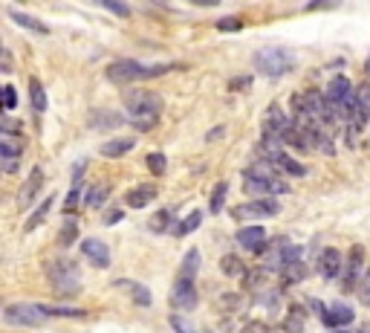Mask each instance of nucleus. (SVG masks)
I'll use <instances>...</instances> for the list:
<instances>
[{"mask_svg": "<svg viewBox=\"0 0 370 333\" xmlns=\"http://www.w3.org/2000/svg\"><path fill=\"white\" fill-rule=\"evenodd\" d=\"M23 154V142H18L12 134H4L0 139V159H4V171L12 174L18 169V157Z\"/></svg>", "mask_w": 370, "mask_h": 333, "instance_id": "nucleus-16", "label": "nucleus"}, {"mask_svg": "<svg viewBox=\"0 0 370 333\" xmlns=\"http://www.w3.org/2000/svg\"><path fill=\"white\" fill-rule=\"evenodd\" d=\"M295 67V56L284 47H263L255 53V70L266 78H284Z\"/></svg>", "mask_w": 370, "mask_h": 333, "instance_id": "nucleus-4", "label": "nucleus"}, {"mask_svg": "<svg viewBox=\"0 0 370 333\" xmlns=\"http://www.w3.org/2000/svg\"><path fill=\"white\" fill-rule=\"evenodd\" d=\"M84 169H87V162H84V159H81V162H75V169H73V186H75V189H78V183H81Z\"/></svg>", "mask_w": 370, "mask_h": 333, "instance_id": "nucleus-43", "label": "nucleus"}, {"mask_svg": "<svg viewBox=\"0 0 370 333\" xmlns=\"http://www.w3.org/2000/svg\"><path fill=\"white\" fill-rule=\"evenodd\" d=\"M29 102H32V110L38 116L46 113V93H43V85L38 78H29Z\"/></svg>", "mask_w": 370, "mask_h": 333, "instance_id": "nucleus-28", "label": "nucleus"}, {"mask_svg": "<svg viewBox=\"0 0 370 333\" xmlns=\"http://www.w3.org/2000/svg\"><path fill=\"white\" fill-rule=\"evenodd\" d=\"M315 307H318V316H321V324H324V327H347V324H353V319H356L353 307L344 305V302H336V305H330V307H321V305H315Z\"/></svg>", "mask_w": 370, "mask_h": 333, "instance_id": "nucleus-10", "label": "nucleus"}, {"mask_svg": "<svg viewBox=\"0 0 370 333\" xmlns=\"http://www.w3.org/2000/svg\"><path fill=\"white\" fill-rule=\"evenodd\" d=\"M125 107L130 113V122L139 131H151L159 122V110H162V99L151 90H133L125 96Z\"/></svg>", "mask_w": 370, "mask_h": 333, "instance_id": "nucleus-2", "label": "nucleus"}, {"mask_svg": "<svg viewBox=\"0 0 370 333\" xmlns=\"http://www.w3.org/2000/svg\"><path fill=\"white\" fill-rule=\"evenodd\" d=\"M243 189L255 197H278V194H287L290 186L281 183L278 174H260V171H249L243 180Z\"/></svg>", "mask_w": 370, "mask_h": 333, "instance_id": "nucleus-7", "label": "nucleus"}, {"mask_svg": "<svg viewBox=\"0 0 370 333\" xmlns=\"http://www.w3.org/2000/svg\"><path fill=\"white\" fill-rule=\"evenodd\" d=\"M304 319H307V310L301 305H292L287 310V319H284V333H304Z\"/></svg>", "mask_w": 370, "mask_h": 333, "instance_id": "nucleus-24", "label": "nucleus"}, {"mask_svg": "<svg viewBox=\"0 0 370 333\" xmlns=\"http://www.w3.org/2000/svg\"><path fill=\"white\" fill-rule=\"evenodd\" d=\"M15 105H18L15 88H12V85H4V110H15Z\"/></svg>", "mask_w": 370, "mask_h": 333, "instance_id": "nucleus-38", "label": "nucleus"}, {"mask_svg": "<svg viewBox=\"0 0 370 333\" xmlns=\"http://www.w3.org/2000/svg\"><path fill=\"white\" fill-rule=\"evenodd\" d=\"M238 243L243 246V249H249L252 255H263L266 253V229L263 226H243V229H238Z\"/></svg>", "mask_w": 370, "mask_h": 333, "instance_id": "nucleus-13", "label": "nucleus"}, {"mask_svg": "<svg viewBox=\"0 0 370 333\" xmlns=\"http://www.w3.org/2000/svg\"><path fill=\"white\" fill-rule=\"evenodd\" d=\"M318 273L324 281H333L344 273V261H342V253L336 246H324V253L318 255Z\"/></svg>", "mask_w": 370, "mask_h": 333, "instance_id": "nucleus-12", "label": "nucleus"}, {"mask_svg": "<svg viewBox=\"0 0 370 333\" xmlns=\"http://www.w3.org/2000/svg\"><path fill=\"white\" fill-rule=\"evenodd\" d=\"M75 206H78V189H75V186H73V189H70V191H67V203H64V212H67V215H70V212H73V209H75Z\"/></svg>", "mask_w": 370, "mask_h": 333, "instance_id": "nucleus-40", "label": "nucleus"}, {"mask_svg": "<svg viewBox=\"0 0 370 333\" xmlns=\"http://www.w3.org/2000/svg\"><path fill=\"white\" fill-rule=\"evenodd\" d=\"M226 194H228V183L220 180L214 189H211V197H208V212L211 215H220L223 212V206H226Z\"/></svg>", "mask_w": 370, "mask_h": 333, "instance_id": "nucleus-30", "label": "nucleus"}, {"mask_svg": "<svg viewBox=\"0 0 370 333\" xmlns=\"http://www.w3.org/2000/svg\"><path fill=\"white\" fill-rule=\"evenodd\" d=\"M364 70H367V73H370V56H367V64H364Z\"/></svg>", "mask_w": 370, "mask_h": 333, "instance_id": "nucleus-48", "label": "nucleus"}, {"mask_svg": "<svg viewBox=\"0 0 370 333\" xmlns=\"http://www.w3.org/2000/svg\"><path fill=\"white\" fill-rule=\"evenodd\" d=\"M41 189H43V169H41V165H35V169L29 171V177L23 180L21 194H18V206H21V209H29Z\"/></svg>", "mask_w": 370, "mask_h": 333, "instance_id": "nucleus-14", "label": "nucleus"}, {"mask_svg": "<svg viewBox=\"0 0 370 333\" xmlns=\"http://www.w3.org/2000/svg\"><path fill=\"white\" fill-rule=\"evenodd\" d=\"M110 197V183H92L84 194V206L87 209H102V206L107 203Z\"/></svg>", "mask_w": 370, "mask_h": 333, "instance_id": "nucleus-20", "label": "nucleus"}, {"mask_svg": "<svg viewBox=\"0 0 370 333\" xmlns=\"http://www.w3.org/2000/svg\"><path fill=\"white\" fill-rule=\"evenodd\" d=\"M113 287H116V290H127L130 299H133V305H139V307H151V305H154V296H151V290H148L145 284L119 278V281H113Z\"/></svg>", "mask_w": 370, "mask_h": 333, "instance_id": "nucleus-18", "label": "nucleus"}, {"mask_svg": "<svg viewBox=\"0 0 370 333\" xmlns=\"http://www.w3.org/2000/svg\"><path fill=\"white\" fill-rule=\"evenodd\" d=\"M275 165H278V169H281L287 177H304L307 174V169H304V165L298 162V159H292V157H287V154H278L275 159H272Z\"/></svg>", "mask_w": 370, "mask_h": 333, "instance_id": "nucleus-25", "label": "nucleus"}, {"mask_svg": "<svg viewBox=\"0 0 370 333\" xmlns=\"http://www.w3.org/2000/svg\"><path fill=\"white\" fill-rule=\"evenodd\" d=\"M200 223H203V212H200V209H194V212H189V218H182V221L176 223L174 235H176V238H185V235L197 232V229H200Z\"/></svg>", "mask_w": 370, "mask_h": 333, "instance_id": "nucleus-29", "label": "nucleus"}, {"mask_svg": "<svg viewBox=\"0 0 370 333\" xmlns=\"http://www.w3.org/2000/svg\"><path fill=\"white\" fill-rule=\"evenodd\" d=\"M0 67H4V73H12V53L9 50H4V64Z\"/></svg>", "mask_w": 370, "mask_h": 333, "instance_id": "nucleus-45", "label": "nucleus"}, {"mask_svg": "<svg viewBox=\"0 0 370 333\" xmlns=\"http://www.w3.org/2000/svg\"><path fill=\"white\" fill-rule=\"evenodd\" d=\"M200 249L194 246V249H189L185 253V258H182V264H179V275H185V278H197V273H200Z\"/></svg>", "mask_w": 370, "mask_h": 333, "instance_id": "nucleus-26", "label": "nucleus"}, {"mask_svg": "<svg viewBox=\"0 0 370 333\" xmlns=\"http://www.w3.org/2000/svg\"><path fill=\"white\" fill-rule=\"evenodd\" d=\"M359 302L370 307V267L364 270V275H361V284H359Z\"/></svg>", "mask_w": 370, "mask_h": 333, "instance_id": "nucleus-35", "label": "nucleus"}, {"mask_svg": "<svg viewBox=\"0 0 370 333\" xmlns=\"http://www.w3.org/2000/svg\"><path fill=\"white\" fill-rule=\"evenodd\" d=\"M9 18H12L18 26H23V29H29V32H35V35H50V26L41 23L35 15H26V12H18V9H9Z\"/></svg>", "mask_w": 370, "mask_h": 333, "instance_id": "nucleus-22", "label": "nucleus"}, {"mask_svg": "<svg viewBox=\"0 0 370 333\" xmlns=\"http://www.w3.org/2000/svg\"><path fill=\"white\" fill-rule=\"evenodd\" d=\"M191 4H197V6H217L220 0H191Z\"/></svg>", "mask_w": 370, "mask_h": 333, "instance_id": "nucleus-47", "label": "nucleus"}, {"mask_svg": "<svg viewBox=\"0 0 370 333\" xmlns=\"http://www.w3.org/2000/svg\"><path fill=\"white\" fill-rule=\"evenodd\" d=\"M223 131H226L223 125H217V128H211V131L206 134V139H220V137H223Z\"/></svg>", "mask_w": 370, "mask_h": 333, "instance_id": "nucleus-46", "label": "nucleus"}, {"mask_svg": "<svg viewBox=\"0 0 370 333\" xmlns=\"http://www.w3.org/2000/svg\"><path fill=\"white\" fill-rule=\"evenodd\" d=\"M217 29L220 32H238V29H243V21L235 15V18H223V21H217Z\"/></svg>", "mask_w": 370, "mask_h": 333, "instance_id": "nucleus-36", "label": "nucleus"}, {"mask_svg": "<svg viewBox=\"0 0 370 333\" xmlns=\"http://www.w3.org/2000/svg\"><path fill=\"white\" fill-rule=\"evenodd\" d=\"M278 212H281V203H278L275 197H255L249 203H240L231 209V218L238 221H260V218H275Z\"/></svg>", "mask_w": 370, "mask_h": 333, "instance_id": "nucleus-6", "label": "nucleus"}, {"mask_svg": "<svg viewBox=\"0 0 370 333\" xmlns=\"http://www.w3.org/2000/svg\"><path fill=\"white\" fill-rule=\"evenodd\" d=\"M182 64L171 61V64H142V61H136V58H116L113 64H107L105 75L110 85H133V81H148V78H157V75H165L171 70H176Z\"/></svg>", "mask_w": 370, "mask_h": 333, "instance_id": "nucleus-1", "label": "nucleus"}, {"mask_svg": "<svg viewBox=\"0 0 370 333\" xmlns=\"http://www.w3.org/2000/svg\"><path fill=\"white\" fill-rule=\"evenodd\" d=\"M53 203H56V197L50 194V197H46V200L38 206V209H35V212H32V215L23 221V232H35V229H38V226L46 221V215L53 212Z\"/></svg>", "mask_w": 370, "mask_h": 333, "instance_id": "nucleus-23", "label": "nucleus"}, {"mask_svg": "<svg viewBox=\"0 0 370 333\" xmlns=\"http://www.w3.org/2000/svg\"><path fill=\"white\" fill-rule=\"evenodd\" d=\"M249 85V75H240V78H231L228 81V90H243Z\"/></svg>", "mask_w": 370, "mask_h": 333, "instance_id": "nucleus-44", "label": "nucleus"}, {"mask_svg": "<svg viewBox=\"0 0 370 333\" xmlns=\"http://www.w3.org/2000/svg\"><path fill=\"white\" fill-rule=\"evenodd\" d=\"M342 0H310V4L304 6L307 12H321V9H333V6H339Z\"/></svg>", "mask_w": 370, "mask_h": 333, "instance_id": "nucleus-37", "label": "nucleus"}, {"mask_svg": "<svg viewBox=\"0 0 370 333\" xmlns=\"http://www.w3.org/2000/svg\"><path fill=\"white\" fill-rule=\"evenodd\" d=\"M92 4H99L102 9H107L116 18H130V6L125 4V0H92Z\"/></svg>", "mask_w": 370, "mask_h": 333, "instance_id": "nucleus-31", "label": "nucleus"}, {"mask_svg": "<svg viewBox=\"0 0 370 333\" xmlns=\"http://www.w3.org/2000/svg\"><path fill=\"white\" fill-rule=\"evenodd\" d=\"M171 327H174L176 333H194V330H191L189 324H185V322H182L179 316H171Z\"/></svg>", "mask_w": 370, "mask_h": 333, "instance_id": "nucleus-42", "label": "nucleus"}, {"mask_svg": "<svg viewBox=\"0 0 370 333\" xmlns=\"http://www.w3.org/2000/svg\"><path fill=\"white\" fill-rule=\"evenodd\" d=\"M220 273L228 275V278H240V275L249 273V270H246V264H243L238 255H231V253H228V255L220 258Z\"/></svg>", "mask_w": 370, "mask_h": 333, "instance_id": "nucleus-27", "label": "nucleus"}, {"mask_svg": "<svg viewBox=\"0 0 370 333\" xmlns=\"http://www.w3.org/2000/svg\"><path fill=\"white\" fill-rule=\"evenodd\" d=\"M243 333H269V324H266V322H260V319H255V322L243 324Z\"/></svg>", "mask_w": 370, "mask_h": 333, "instance_id": "nucleus-39", "label": "nucleus"}, {"mask_svg": "<svg viewBox=\"0 0 370 333\" xmlns=\"http://www.w3.org/2000/svg\"><path fill=\"white\" fill-rule=\"evenodd\" d=\"M148 226H151V232H157V235H159V232H168V226H171V212H168V209L157 212Z\"/></svg>", "mask_w": 370, "mask_h": 333, "instance_id": "nucleus-34", "label": "nucleus"}, {"mask_svg": "<svg viewBox=\"0 0 370 333\" xmlns=\"http://www.w3.org/2000/svg\"><path fill=\"white\" fill-rule=\"evenodd\" d=\"M43 310L41 305H29V302H15L4 307V322L9 327H38L43 322Z\"/></svg>", "mask_w": 370, "mask_h": 333, "instance_id": "nucleus-5", "label": "nucleus"}, {"mask_svg": "<svg viewBox=\"0 0 370 333\" xmlns=\"http://www.w3.org/2000/svg\"><path fill=\"white\" fill-rule=\"evenodd\" d=\"M46 319H87L90 310L84 307H70V305H41Z\"/></svg>", "mask_w": 370, "mask_h": 333, "instance_id": "nucleus-19", "label": "nucleus"}, {"mask_svg": "<svg viewBox=\"0 0 370 333\" xmlns=\"http://www.w3.org/2000/svg\"><path fill=\"white\" fill-rule=\"evenodd\" d=\"M122 218H125V209H107V212H105V223H107V226L119 223Z\"/></svg>", "mask_w": 370, "mask_h": 333, "instance_id": "nucleus-41", "label": "nucleus"}, {"mask_svg": "<svg viewBox=\"0 0 370 333\" xmlns=\"http://www.w3.org/2000/svg\"><path fill=\"white\" fill-rule=\"evenodd\" d=\"M81 255H84L92 267H96V270H107V267H110V249H107V243L99 240V238L81 240Z\"/></svg>", "mask_w": 370, "mask_h": 333, "instance_id": "nucleus-11", "label": "nucleus"}, {"mask_svg": "<svg viewBox=\"0 0 370 333\" xmlns=\"http://www.w3.org/2000/svg\"><path fill=\"white\" fill-rule=\"evenodd\" d=\"M119 125H125V116L116 113V110L99 107V110L90 113V128H92V131H116Z\"/></svg>", "mask_w": 370, "mask_h": 333, "instance_id": "nucleus-17", "label": "nucleus"}, {"mask_svg": "<svg viewBox=\"0 0 370 333\" xmlns=\"http://www.w3.org/2000/svg\"><path fill=\"white\" fill-rule=\"evenodd\" d=\"M78 240V223L75 221H67L64 226H61V232H58V246H73Z\"/></svg>", "mask_w": 370, "mask_h": 333, "instance_id": "nucleus-32", "label": "nucleus"}, {"mask_svg": "<svg viewBox=\"0 0 370 333\" xmlns=\"http://www.w3.org/2000/svg\"><path fill=\"white\" fill-rule=\"evenodd\" d=\"M364 246H350V255H347V267H344V273H342V290L350 296L353 290H359V284H361V275H364Z\"/></svg>", "mask_w": 370, "mask_h": 333, "instance_id": "nucleus-8", "label": "nucleus"}, {"mask_svg": "<svg viewBox=\"0 0 370 333\" xmlns=\"http://www.w3.org/2000/svg\"><path fill=\"white\" fill-rule=\"evenodd\" d=\"M197 284H194V278H185V275H179L176 281H174V287H171V305L176 307V310H194L197 307Z\"/></svg>", "mask_w": 370, "mask_h": 333, "instance_id": "nucleus-9", "label": "nucleus"}, {"mask_svg": "<svg viewBox=\"0 0 370 333\" xmlns=\"http://www.w3.org/2000/svg\"><path fill=\"white\" fill-rule=\"evenodd\" d=\"M165 169H168V159H165V154H159V151L148 154V171H151L154 177H162V174H165Z\"/></svg>", "mask_w": 370, "mask_h": 333, "instance_id": "nucleus-33", "label": "nucleus"}, {"mask_svg": "<svg viewBox=\"0 0 370 333\" xmlns=\"http://www.w3.org/2000/svg\"><path fill=\"white\" fill-rule=\"evenodd\" d=\"M359 333H370V327H361V330H359Z\"/></svg>", "mask_w": 370, "mask_h": 333, "instance_id": "nucleus-49", "label": "nucleus"}, {"mask_svg": "<svg viewBox=\"0 0 370 333\" xmlns=\"http://www.w3.org/2000/svg\"><path fill=\"white\" fill-rule=\"evenodd\" d=\"M133 148H136V139L125 137V139H110V142H105V145L99 148V154H102L105 159H116V157H125V154H130Z\"/></svg>", "mask_w": 370, "mask_h": 333, "instance_id": "nucleus-21", "label": "nucleus"}, {"mask_svg": "<svg viewBox=\"0 0 370 333\" xmlns=\"http://www.w3.org/2000/svg\"><path fill=\"white\" fill-rule=\"evenodd\" d=\"M157 194H159V189L154 183H139V186H133L125 194V206H127V209H145L148 203L157 200Z\"/></svg>", "mask_w": 370, "mask_h": 333, "instance_id": "nucleus-15", "label": "nucleus"}, {"mask_svg": "<svg viewBox=\"0 0 370 333\" xmlns=\"http://www.w3.org/2000/svg\"><path fill=\"white\" fill-rule=\"evenodd\" d=\"M46 273V281H50V287L56 290L58 296H75L81 290V275H78V267L67 258H56L43 267Z\"/></svg>", "mask_w": 370, "mask_h": 333, "instance_id": "nucleus-3", "label": "nucleus"}]
</instances>
